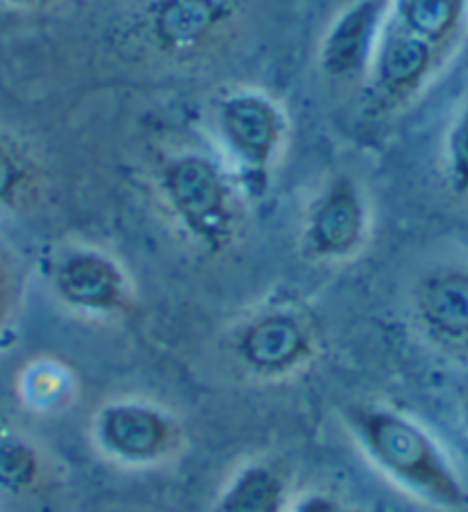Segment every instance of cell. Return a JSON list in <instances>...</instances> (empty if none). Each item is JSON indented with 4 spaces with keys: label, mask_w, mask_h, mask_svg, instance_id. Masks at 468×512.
Segmentation results:
<instances>
[{
    "label": "cell",
    "mask_w": 468,
    "mask_h": 512,
    "mask_svg": "<svg viewBox=\"0 0 468 512\" xmlns=\"http://www.w3.org/2000/svg\"><path fill=\"white\" fill-rule=\"evenodd\" d=\"M468 33V0H384L363 79L377 115L400 113L432 88Z\"/></svg>",
    "instance_id": "6da1fadb"
},
{
    "label": "cell",
    "mask_w": 468,
    "mask_h": 512,
    "mask_svg": "<svg viewBox=\"0 0 468 512\" xmlns=\"http://www.w3.org/2000/svg\"><path fill=\"white\" fill-rule=\"evenodd\" d=\"M154 191L179 235L207 258L230 253L244 237L248 198L212 154L179 150L163 157L154 170Z\"/></svg>",
    "instance_id": "7a4b0ae2"
},
{
    "label": "cell",
    "mask_w": 468,
    "mask_h": 512,
    "mask_svg": "<svg viewBox=\"0 0 468 512\" xmlns=\"http://www.w3.org/2000/svg\"><path fill=\"white\" fill-rule=\"evenodd\" d=\"M347 425L370 462L393 483L446 510L468 506V487L432 434L400 411L374 405L347 409Z\"/></svg>",
    "instance_id": "3957f363"
},
{
    "label": "cell",
    "mask_w": 468,
    "mask_h": 512,
    "mask_svg": "<svg viewBox=\"0 0 468 512\" xmlns=\"http://www.w3.org/2000/svg\"><path fill=\"white\" fill-rule=\"evenodd\" d=\"M221 161L248 198L267 196L290 145L292 122L285 106L267 90L237 85L216 95L209 111Z\"/></svg>",
    "instance_id": "277c9868"
},
{
    "label": "cell",
    "mask_w": 468,
    "mask_h": 512,
    "mask_svg": "<svg viewBox=\"0 0 468 512\" xmlns=\"http://www.w3.org/2000/svg\"><path fill=\"white\" fill-rule=\"evenodd\" d=\"M241 21V0H143L131 14L127 40L161 65L195 67L228 49Z\"/></svg>",
    "instance_id": "5b68a950"
},
{
    "label": "cell",
    "mask_w": 468,
    "mask_h": 512,
    "mask_svg": "<svg viewBox=\"0 0 468 512\" xmlns=\"http://www.w3.org/2000/svg\"><path fill=\"white\" fill-rule=\"evenodd\" d=\"M225 352L241 375L257 382H283L301 375L322 352V324L294 299L269 301L234 324Z\"/></svg>",
    "instance_id": "8992f818"
},
{
    "label": "cell",
    "mask_w": 468,
    "mask_h": 512,
    "mask_svg": "<svg viewBox=\"0 0 468 512\" xmlns=\"http://www.w3.org/2000/svg\"><path fill=\"white\" fill-rule=\"evenodd\" d=\"M370 235L372 207L365 186L351 173H335L303 212L299 251L310 265H347L365 251Z\"/></svg>",
    "instance_id": "52a82bcc"
},
{
    "label": "cell",
    "mask_w": 468,
    "mask_h": 512,
    "mask_svg": "<svg viewBox=\"0 0 468 512\" xmlns=\"http://www.w3.org/2000/svg\"><path fill=\"white\" fill-rule=\"evenodd\" d=\"M46 281L62 306L90 320H124L136 310L129 274L97 246L62 248L49 262Z\"/></svg>",
    "instance_id": "ba28073f"
},
{
    "label": "cell",
    "mask_w": 468,
    "mask_h": 512,
    "mask_svg": "<svg viewBox=\"0 0 468 512\" xmlns=\"http://www.w3.org/2000/svg\"><path fill=\"white\" fill-rule=\"evenodd\" d=\"M92 439L106 460L124 467H156L179 453L184 430L177 418L147 400H113L92 418Z\"/></svg>",
    "instance_id": "9c48e42d"
},
{
    "label": "cell",
    "mask_w": 468,
    "mask_h": 512,
    "mask_svg": "<svg viewBox=\"0 0 468 512\" xmlns=\"http://www.w3.org/2000/svg\"><path fill=\"white\" fill-rule=\"evenodd\" d=\"M409 315L427 345L468 356V260L425 269L411 287Z\"/></svg>",
    "instance_id": "30bf717a"
},
{
    "label": "cell",
    "mask_w": 468,
    "mask_h": 512,
    "mask_svg": "<svg viewBox=\"0 0 468 512\" xmlns=\"http://www.w3.org/2000/svg\"><path fill=\"white\" fill-rule=\"evenodd\" d=\"M384 0H356L326 30L319 69L333 83H361L368 74Z\"/></svg>",
    "instance_id": "8fae6325"
},
{
    "label": "cell",
    "mask_w": 468,
    "mask_h": 512,
    "mask_svg": "<svg viewBox=\"0 0 468 512\" xmlns=\"http://www.w3.org/2000/svg\"><path fill=\"white\" fill-rule=\"evenodd\" d=\"M290 492V478L276 462L253 460L234 471L214 512H290Z\"/></svg>",
    "instance_id": "7c38bea8"
},
{
    "label": "cell",
    "mask_w": 468,
    "mask_h": 512,
    "mask_svg": "<svg viewBox=\"0 0 468 512\" xmlns=\"http://www.w3.org/2000/svg\"><path fill=\"white\" fill-rule=\"evenodd\" d=\"M46 175L33 147L0 129V212H28L44 196Z\"/></svg>",
    "instance_id": "4fadbf2b"
},
{
    "label": "cell",
    "mask_w": 468,
    "mask_h": 512,
    "mask_svg": "<svg viewBox=\"0 0 468 512\" xmlns=\"http://www.w3.org/2000/svg\"><path fill=\"white\" fill-rule=\"evenodd\" d=\"M44 457L19 430L0 421V492L21 496L42 483Z\"/></svg>",
    "instance_id": "5bb4252c"
},
{
    "label": "cell",
    "mask_w": 468,
    "mask_h": 512,
    "mask_svg": "<svg viewBox=\"0 0 468 512\" xmlns=\"http://www.w3.org/2000/svg\"><path fill=\"white\" fill-rule=\"evenodd\" d=\"M439 173L450 198L468 200V102L452 115L443 134Z\"/></svg>",
    "instance_id": "9a60e30c"
},
{
    "label": "cell",
    "mask_w": 468,
    "mask_h": 512,
    "mask_svg": "<svg viewBox=\"0 0 468 512\" xmlns=\"http://www.w3.org/2000/svg\"><path fill=\"white\" fill-rule=\"evenodd\" d=\"M23 297V269L19 255L0 242V343L19 317Z\"/></svg>",
    "instance_id": "2e32d148"
},
{
    "label": "cell",
    "mask_w": 468,
    "mask_h": 512,
    "mask_svg": "<svg viewBox=\"0 0 468 512\" xmlns=\"http://www.w3.org/2000/svg\"><path fill=\"white\" fill-rule=\"evenodd\" d=\"M290 512H349V510L331 494L310 492V494H303L301 499H296L290 506Z\"/></svg>",
    "instance_id": "e0dca14e"
},
{
    "label": "cell",
    "mask_w": 468,
    "mask_h": 512,
    "mask_svg": "<svg viewBox=\"0 0 468 512\" xmlns=\"http://www.w3.org/2000/svg\"><path fill=\"white\" fill-rule=\"evenodd\" d=\"M0 3L17 7V10H39V7H51L62 0H0Z\"/></svg>",
    "instance_id": "ac0fdd59"
},
{
    "label": "cell",
    "mask_w": 468,
    "mask_h": 512,
    "mask_svg": "<svg viewBox=\"0 0 468 512\" xmlns=\"http://www.w3.org/2000/svg\"><path fill=\"white\" fill-rule=\"evenodd\" d=\"M464 425H466V430H468V405L464 409Z\"/></svg>",
    "instance_id": "d6986e66"
}]
</instances>
